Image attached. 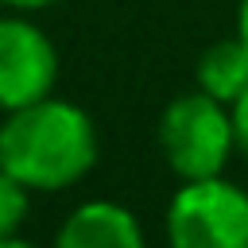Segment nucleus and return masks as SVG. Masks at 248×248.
Wrapping results in <instances>:
<instances>
[{"label": "nucleus", "instance_id": "f03ea898", "mask_svg": "<svg viewBox=\"0 0 248 248\" xmlns=\"http://www.w3.org/2000/svg\"><path fill=\"white\" fill-rule=\"evenodd\" d=\"M155 136H159V151H163L167 167L182 182L225 174V163L236 151L232 112H229V105H221L205 89L178 93L159 112Z\"/></svg>", "mask_w": 248, "mask_h": 248}, {"label": "nucleus", "instance_id": "6e6552de", "mask_svg": "<svg viewBox=\"0 0 248 248\" xmlns=\"http://www.w3.org/2000/svg\"><path fill=\"white\" fill-rule=\"evenodd\" d=\"M229 112H232V140H236V151H240L244 163H248V89L229 105Z\"/></svg>", "mask_w": 248, "mask_h": 248}, {"label": "nucleus", "instance_id": "0eeeda50", "mask_svg": "<svg viewBox=\"0 0 248 248\" xmlns=\"http://www.w3.org/2000/svg\"><path fill=\"white\" fill-rule=\"evenodd\" d=\"M27 209H31V190L0 167V236H16L27 221Z\"/></svg>", "mask_w": 248, "mask_h": 248}, {"label": "nucleus", "instance_id": "9d476101", "mask_svg": "<svg viewBox=\"0 0 248 248\" xmlns=\"http://www.w3.org/2000/svg\"><path fill=\"white\" fill-rule=\"evenodd\" d=\"M236 35H240L244 46H248V0H240V8H236Z\"/></svg>", "mask_w": 248, "mask_h": 248}, {"label": "nucleus", "instance_id": "f257e3e1", "mask_svg": "<svg viewBox=\"0 0 248 248\" xmlns=\"http://www.w3.org/2000/svg\"><path fill=\"white\" fill-rule=\"evenodd\" d=\"M101 140L93 116L62 97H43L16 112H4L0 167L12 170L27 190L58 194L81 182L97 163Z\"/></svg>", "mask_w": 248, "mask_h": 248}, {"label": "nucleus", "instance_id": "1a4fd4ad", "mask_svg": "<svg viewBox=\"0 0 248 248\" xmlns=\"http://www.w3.org/2000/svg\"><path fill=\"white\" fill-rule=\"evenodd\" d=\"M4 8H12V12H39V8H50V4H58V0H0Z\"/></svg>", "mask_w": 248, "mask_h": 248}, {"label": "nucleus", "instance_id": "f8f14e48", "mask_svg": "<svg viewBox=\"0 0 248 248\" xmlns=\"http://www.w3.org/2000/svg\"><path fill=\"white\" fill-rule=\"evenodd\" d=\"M0 128H4V116H0Z\"/></svg>", "mask_w": 248, "mask_h": 248}, {"label": "nucleus", "instance_id": "7ed1b4c3", "mask_svg": "<svg viewBox=\"0 0 248 248\" xmlns=\"http://www.w3.org/2000/svg\"><path fill=\"white\" fill-rule=\"evenodd\" d=\"M170 248H248V190L225 174L190 178L167 205Z\"/></svg>", "mask_w": 248, "mask_h": 248}, {"label": "nucleus", "instance_id": "423d86ee", "mask_svg": "<svg viewBox=\"0 0 248 248\" xmlns=\"http://www.w3.org/2000/svg\"><path fill=\"white\" fill-rule=\"evenodd\" d=\"M198 89L217 97L221 105H232L248 89V46L240 35L217 39L198 54Z\"/></svg>", "mask_w": 248, "mask_h": 248}, {"label": "nucleus", "instance_id": "9b49d317", "mask_svg": "<svg viewBox=\"0 0 248 248\" xmlns=\"http://www.w3.org/2000/svg\"><path fill=\"white\" fill-rule=\"evenodd\" d=\"M0 248H39V244H31V240H23L16 232V236H0Z\"/></svg>", "mask_w": 248, "mask_h": 248}, {"label": "nucleus", "instance_id": "20e7f679", "mask_svg": "<svg viewBox=\"0 0 248 248\" xmlns=\"http://www.w3.org/2000/svg\"><path fill=\"white\" fill-rule=\"evenodd\" d=\"M58 50L46 31L19 12L0 16V112H16L54 93Z\"/></svg>", "mask_w": 248, "mask_h": 248}, {"label": "nucleus", "instance_id": "39448f33", "mask_svg": "<svg viewBox=\"0 0 248 248\" xmlns=\"http://www.w3.org/2000/svg\"><path fill=\"white\" fill-rule=\"evenodd\" d=\"M54 248H147L140 217L108 198H89L70 209L54 232Z\"/></svg>", "mask_w": 248, "mask_h": 248}]
</instances>
